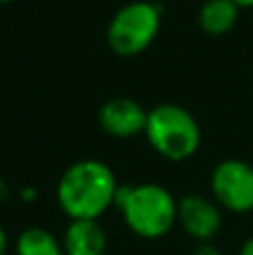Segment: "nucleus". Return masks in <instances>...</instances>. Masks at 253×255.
Listing matches in <instances>:
<instances>
[{
  "instance_id": "nucleus-1",
  "label": "nucleus",
  "mask_w": 253,
  "mask_h": 255,
  "mask_svg": "<svg viewBox=\"0 0 253 255\" xmlns=\"http://www.w3.org/2000/svg\"><path fill=\"white\" fill-rule=\"evenodd\" d=\"M115 170L101 159H79L56 184V199L70 220H99L117 199Z\"/></svg>"
},
{
  "instance_id": "nucleus-2",
  "label": "nucleus",
  "mask_w": 253,
  "mask_h": 255,
  "mask_svg": "<svg viewBox=\"0 0 253 255\" xmlns=\"http://www.w3.org/2000/svg\"><path fill=\"white\" fill-rule=\"evenodd\" d=\"M115 206L121 211L126 226L143 240H159L177 224L179 202L161 184L119 186Z\"/></svg>"
},
{
  "instance_id": "nucleus-3",
  "label": "nucleus",
  "mask_w": 253,
  "mask_h": 255,
  "mask_svg": "<svg viewBox=\"0 0 253 255\" xmlns=\"http://www.w3.org/2000/svg\"><path fill=\"white\" fill-rule=\"evenodd\" d=\"M143 134L148 143L168 161L191 159L202 143L197 119L177 103H159L150 108Z\"/></svg>"
},
{
  "instance_id": "nucleus-4",
  "label": "nucleus",
  "mask_w": 253,
  "mask_h": 255,
  "mask_svg": "<svg viewBox=\"0 0 253 255\" xmlns=\"http://www.w3.org/2000/svg\"><path fill=\"white\" fill-rule=\"evenodd\" d=\"M161 4L150 0H132L115 11L108 22V45L119 56H137L146 52L161 27Z\"/></svg>"
},
{
  "instance_id": "nucleus-5",
  "label": "nucleus",
  "mask_w": 253,
  "mask_h": 255,
  "mask_svg": "<svg viewBox=\"0 0 253 255\" xmlns=\"http://www.w3.org/2000/svg\"><path fill=\"white\" fill-rule=\"evenodd\" d=\"M211 193L220 208L231 213L253 211V166L242 159H224L211 172Z\"/></svg>"
},
{
  "instance_id": "nucleus-6",
  "label": "nucleus",
  "mask_w": 253,
  "mask_h": 255,
  "mask_svg": "<svg viewBox=\"0 0 253 255\" xmlns=\"http://www.w3.org/2000/svg\"><path fill=\"white\" fill-rule=\"evenodd\" d=\"M177 222L197 244L211 242L222 229V208L204 195H184L177 206Z\"/></svg>"
},
{
  "instance_id": "nucleus-7",
  "label": "nucleus",
  "mask_w": 253,
  "mask_h": 255,
  "mask_svg": "<svg viewBox=\"0 0 253 255\" xmlns=\"http://www.w3.org/2000/svg\"><path fill=\"white\" fill-rule=\"evenodd\" d=\"M148 110L139 101L130 97H115L108 99L101 108H99V126L103 132L117 136V139H130L137 136L139 132L146 130Z\"/></svg>"
},
{
  "instance_id": "nucleus-8",
  "label": "nucleus",
  "mask_w": 253,
  "mask_h": 255,
  "mask_svg": "<svg viewBox=\"0 0 253 255\" xmlns=\"http://www.w3.org/2000/svg\"><path fill=\"white\" fill-rule=\"evenodd\" d=\"M65 255H106L108 233L99 220H70L63 233Z\"/></svg>"
},
{
  "instance_id": "nucleus-9",
  "label": "nucleus",
  "mask_w": 253,
  "mask_h": 255,
  "mask_svg": "<svg viewBox=\"0 0 253 255\" xmlns=\"http://www.w3.org/2000/svg\"><path fill=\"white\" fill-rule=\"evenodd\" d=\"M240 16V7L233 0H204L197 11V22L211 36H222L231 31Z\"/></svg>"
},
{
  "instance_id": "nucleus-10",
  "label": "nucleus",
  "mask_w": 253,
  "mask_h": 255,
  "mask_svg": "<svg viewBox=\"0 0 253 255\" xmlns=\"http://www.w3.org/2000/svg\"><path fill=\"white\" fill-rule=\"evenodd\" d=\"M16 255H65L63 242L43 226H29L16 240Z\"/></svg>"
},
{
  "instance_id": "nucleus-11",
  "label": "nucleus",
  "mask_w": 253,
  "mask_h": 255,
  "mask_svg": "<svg viewBox=\"0 0 253 255\" xmlns=\"http://www.w3.org/2000/svg\"><path fill=\"white\" fill-rule=\"evenodd\" d=\"M191 255H222V251H220L213 242H200L195 249H193Z\"/></svg>"
},
{
  "instance_id": "nucleus-12",
  "label": "nucleus",
  "mask_w": 253,
  "mask_h": 255,
  "mask_svg": "<svg viewBox=\"0 0 253 255\" xmlns=\"http://www.w3.org/2000/svg\"><path fill=\"white\" fill-rule=\"evenodd\" d=\"M20 197L25 199V202H34V199L38 197V193H36V188H31V186H25V188L20 190Z\"/></svg>"
},
{
  "instance_id": "nucleus-13",
  "label": "nucleus",
  "mask_w": 253,
  "mask_h": 255,
  "mask_svg": "<svg viewBox=\"0 0 253 255\" xmlns=\"http://www.w3.org/2000/svg\"><path fill=\"white\" fill-rule=\"evenodd\" d=\"M7 247H9V238H7V231L0 226V255L7 253Z\"/></svg>"
},
{
  "instance_id": "nucleus-14",
  "label": "nucleus",
  "mask_w": 253,
  "mask_h": 255,
  "mask_svg": "<svg viewBox=\"0 0 253 255\" xmlns=\"http://www.w3.org/2000/svg\"><path fill=\"white\" fill-rule=\"evenodd\" d=\"M240 255H253V235L249 240H245V244L240 247Z\"/></svg>"
},
{
  "instance_id": "nucleus-15",
  "label": "nucleus",
  "mask_w": 253,
  "mask_h": 255,
  "mask_svg": "<svg viewBox=\"0 0 253 255\" xmlns=\"http://www.w3.org/2000/svg\"><path fill=\"white\" fill-rule=\"evenodd\" d=\"M9 195V186H7V181L2 179V177H0V202H2L4 197H7Z\"/></svg>"
},
{
  "instance_id": "nucleus-16",
  "label": "nucleus",
  "mask_w": 253,
  "mask_h": 255,
  "mask_svg": "<svg viewBox=\"0 0 253 255\" xmlns=\"http://www.w3.org/2000/svg\"><path fill=\"white\" fill-rule=\"evenodd\" d=\"M233 2H236L238 4V7H253V0H233Z\"/></svg>"
},
{
  "instance_id": "nucleus-17",
  "label": "nucleus",
  "mask_w": 253,
  "mask_h": 255,
  "mask_svg": "<svg viewBox=\"0 0 253 255\" xmlns=\"http://www.w3.org/2000/svg\"><path fill=\"white\" fill-rule=\"evenodd\" d=\"M4 2H13V0H0V4H4Z\"/></svg>"
}]
</instances>
